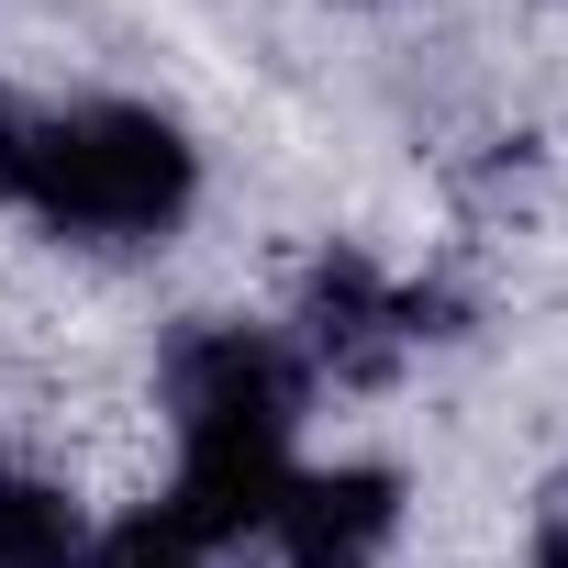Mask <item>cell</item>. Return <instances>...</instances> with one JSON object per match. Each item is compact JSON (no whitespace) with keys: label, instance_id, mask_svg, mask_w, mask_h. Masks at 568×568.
Segmentation results:
<instances>
[{"label":"cell","instance_id":"1","mask_svg":"<svg viewBox=\"0 0 568 568\" xmlns=\"http://www.w3.org/2000/svg\"><path fill=\"white\" fill-rule=\"evenodd\" d=\"M156 402L179 424V490L168 513L201 546L267 535L278 490H291V424L313 402L302 346H278L256 324H179L156 357Z\"/></svg>","mask_w":568,"mask_h":568},{"label":"cell","instance_id":"2","mask_svg":"<svg viewBox=\"0 0 568 568\" xmlns=\"http://www.w3.org/2000/svg\"><path fill=\"white\" fill-rule=\"evenodd\" d=\"M201 201V145L145 112V101H79L45 112V156H34V223L79 234V245H156L179 234Z\"/></svg>","mask_w":568,"mask_h":568},{"label":"cell","instance_id":"3","mask_svg":"<svg viewBox=\"0 0 568 568\" xmlns=\"http://www.w3.org/2000/svg\"><path fill=\"white\" fill-rule=\"evenodd\" d=\"M402 357H413V291H390L357 245L313 256V278H302V368H324L335 390H379Z\"/></svg>","mask_w":568,"mask_h":568},{"label":"cell","instance_id":"4","mask_svg":"<svg viewBox=\"0 0 568 568\" xmlns=\"http://www.w3.org/2000/svg\"><path fill=\"white\" fill-rule=\"evenodd\" d=\"M402 535V468H291L267 546L291 568H379Z\"/></svg>","mask_w":568,"mask_h":568},{"label":"cell","instance_id":"5","mask_svg":"<svg viewBox=\"0 0 568 568\" xmlns=\"http://www.w3.org/2000/svg\"><path fill=\"white\" fill-rule=\"evenodd\" d=\"M0 568H90L79 501L34 468H0Z\"/></svg>","mask_w":568,"mask_h":568},{"label":"cell","instance_id":"6","mask_svg":"<svg viewBox=\"0 0 568 568\" xmlns=\"http://www.w3.org/2000/svg\"><path fill=\"white\" fill-rule=\"evenodd\" d=\"M201 557H212V546H201L168 501H156V513H123L112 535H90V568H201Z\"/></svg>","mask_w":568,"mask_h":568},{"label":"cell","instance_id":"7","mask_svg":"<svg viewBox=\"0 0 568 568\" xmlns=\"http://www.w3.org/2000/svg\"><path fill=\"white\" fill-rule=\"evenodd\" d=\"M34 156H45V112L23 90H0V212L34 201Z\"/></svg>","mask_w":568,"mask_h":568},{"label":"cell","instance_id":"8","mask_svg":"<svg viewBox=\"0 0 568 568\" xmlns=\"http://www.w3.org/2000/svg\"><path fill=\"white\" fill-rule=\"evenodd\" d=\"M535 568H568V479L535 501Z\"/></svg>","mask_w":568,"mask_h":568}]
</instances>
